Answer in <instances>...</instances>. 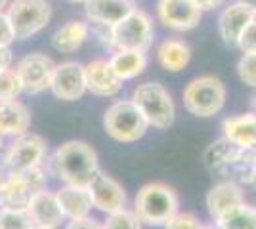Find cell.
<instances>
[{
	"instance_id": "obj_27",
	"label": "cell",
	"mask_w": 256,
	"mask_h": 229,
	"mask_svg": "<svg viewBox=\"0 0 256 229\" xmlns=\"http://www.w3.org/2000/svg\"><path fill=\"white\" fill-rule=\"evenodd\" d=\"M20 94H23V88L16 69H8V71L0 73V101L18 99Z\"/></svg>"
},
{
	"instance_id": "obj_38",
	"label": "cell",
	"mask_w": 256,
	"mask_h": 229,
	"mask_svg": "<svg viewBox=\"0 0 256 229\" xmlns=\"http://www.w3.org/2000/svg\"><path fill=\"white\" fill-rule=\"evenodd\" d=\"M201 229H220V228H218L216 224H208V226H203Z\"/></svg>"
},
{
	"instance_id": "obj_28",
	"label": "cell",
	"mask_w": 256,
	"mask_h": 229,
	"mask_svg": "<svg viewBox=\"0 0 256 229\" xmlns=\"http://www.w3.org/2000/svg\"><path fill=\"white\" fill-rule=\"evenodd\" d=\"M237 75L243 84L256 88V52L241 55V59L237 63Z\"/></svg>"
},
{
	"instance_id": "obj_40",
	"label": "cell",
	"mask_w": 256,
	"mask_h": 229,
	"mask_svg": "<svg viewBox=\"0 0 256 229\" xmlns=\"http://www.w3.org/2000/svg\"><path fill=\"white\" fill-rule=\"evenodd\" d=\"M32 229H56V228H40V226H32Z\"/></svg>"
},
{
	"instance_id": "obj_2",
	"label": "cell",
	"mask_w": 256,
	"mask_h": 229,
	"mask_svg": "<svg viewBox=\"0 0 256 229\" xmlns=\"http://www.w3.org/2000/svg\"><path fill=\"white\" fill-rule=\"evenodd\" d=\"M180 197L166 184L151 182L140 189L134 199V212L142 224L164 226L178 212Z\"/></svg>"
},
{
	"instance_id": "obj_14",
	"label": "cell",
	"mask_w": 256,
	"mask_h": 229,
	"mask_svg": "<svg viewBox=\"0 0 256 229\" xmlns=\"http://www.w3.org/2000/svg\"><path fill=\"white\" fill-rule=\"evenodd\" d=\"M86 88L90 94L100 98H117L122 90V80L118 78L107 59H92L84 65Z\"/></svg>"
},
{
	"instance_id": "obj_22",
	"label": "cell",
	"mask_w": 256,
	"mask_h": 229,
	"mask_svg": "<svg viewBox=\"0 0 256 229\" xmlns=\"http://www.w3.org/2000/svg\"><path fill=\"white\" fill-rule=\"evenodd\" d=\"M107 61L113 69V73L122 82L140 76L150 65L148 52H140V50H115Z\"/></svg>"
},
{
	"instance_id": "obj_33",
	"label": "cell",
	"mask_w": 256,
	"mask_h": 229,
	"mask_svg": "<svg viewBox=\"0 0 256 229\" xmlns=\"http://www.w3.org/2000/svg\"><path fill=\"white\" fill-rule=\"evenodd\" d=\"M12 63H14V54L10 46H0V73L12 69Z\"/></svg>"
},
{
	"instance_id": "obj_4",
	"label": "cell",
	"mask_w": 256,
	"mask_h": 229,
	"mask_svg": "<svg viewBox=\"0 0 256 229\" xmlns=\"http://www.w3.org/2000/svg\"><path fill=\"white\" fill-rule=\"evenodd\" d=\"M107 136L118 143H134L146 136L150 122L132 99H117L104 113Z\"/></svg>"
},
{
	"instance_id": "obj_10",
	"label": "cell",
	"mask_w": 256,
	"mask_h": 229,
	"mask_svg": "<svg viewBox=\"0 0 256 229\" xmlns=\"http://www.w3.org/2000/svg\"><path fill=\"white\" fill-rule=\"evenodd\" d=\"M203 17V11L195 0H159L157 2V19L166 29L176 33L193 31Z\"/></svg>"
},
{
	"instance_id": "obj_9",
	"label": "cell",
	"mask_w": 256,
	"mask_h": 229,
	"mask_svg": "<svg viewBox=\"0 0 256 229\" xmlns=\"http://www.w3.org/2000/svg\"><path fill=\"white\" fill-rule=\"evenodd\" d=\"M54 67L56 63L52 61V57L40 54V52H32V54L22 57L16 65V73L20 76L23 94L36 96V94L50 90Z\"/></svg>"
},
{
	"instance_id": "obj_12",
	"label": "cell",
	"mask_w": 256,
	"mask_h": 229,
	"mask_svg": "<svg viewBox=\"0 0 256 229\" xmlns=\"http://www.w3.org/2000/svg\"><path fill=\"white\" fill-rule=\"evenodd\" d=\"M88 195L92 201V208H96L104 214H111L126 208V191L118 184L113 176H107L106 172H98L92 182L86 186Z\"/></svg>"
},
{
	"instance_id": "obj_34",
	"label": "cell",
	"mask_w": 256,
	"mask_h": 229,
	"mask_svg": "<svg viewBox=\"0 0 256 229\" xmlns=\"http://www.w3.org/2000/svg\"><path fill=\"white\" fill-rule=\"evenodd\" d=\"M195 4L199 6L201 11H212L216 8H222L226 4V0H195Z\"/></svg>"
},
{
	"instance_id": "obj_41",
	"label": "cell",
	"mask_w": 256,
	"mask_h": 229,
	"mask_svg": "<svg viewBox=\"0 0 256 229\" xmlns=\"http://www.w3.org/2000/svg\"><path fill=\"white\" fill-rule=\"evenodd\" d=\"M252 109H254V113H256V96L252 98Z\"/></svg>"
},
{
	"instance_id": "obj_30",
	"label": "cell",
	"mask_w": 256,
	"mask_h": 229,
	"mask_svg": "<svg viewBox=\"0 0 256 229\" xmlns=\"http://www.w3.org/2000/svg\"><path fill=\"white\" fill-rule=\"evenodd\" d=\"M235 46L243 54H252V52H256V17L246 25V29L239 36V40H237Z\"/></svg>"
},
{
	"instance_id": "obj_21",
	"label": "cell",
	"mask_w": 256,
	"mask_h": 229,
	"mask_svg": "<svg viewBox=\"0 0 256 229\" xmlns=\"http://www.w3.org/2000/svg\"><path fill=\"white\" fill-rule=\"evenodd\" d=\"M90 23L84 19H69L52 34V48L60 54H73L90 38Z\"/></svg>"
},
{
	"instance_id": "obj_17",
	"label": "cell",
	"mask_w": 256,
	"mask_h": 229,
	"mask_svg": "<svg viewBox=\"0 0 256 229\" xmlns=\"http://www.w3.org/2000/svg\"><path fill=\"white\" fill-rule=\"evenodd\" d=\"M31 126V111L20 99L0 101V138H18Z\"/></svg>"
},
{
	"instance_id": "obj_35",
	"label": "cell",
	"mask_w": 256,
	"mask_h": 229,
	"mask_svg": "<svg viewBox=\"0 0 256 229\" xmlns=\"http://www.w3.org/2000/svg\"><path fill=\"white\" fill-rule=\"evenodd\" d=\"M239 2H241V4H245L246 8L256 15V0H239Z\"/></svg>"
},
{
	"instance_id": "obj_24",
	"label": "cell",
	"mask_w": 256,
	"mask_h": 229,
	"mask_svg": "<svg viewBox=\"0 0 256 229\" xmlns=\"http://www.w3.org/2000/svg\"><path fill=\"white\" fill-rule=\"evenodd\" d=\"M220 229H256V207L241 203L216 220Z\"/></svg>"
},
{
	"instance_id": "obj_11",
	"label": "cell",
	"mask_w": 256,
	"mask_h": 229,
	"mask_svg": "<svg viewBox=\"0 0 256 229\" xmlns=\"http://www.w3.org/2000/svg\"><path fill=\"white\" fill-rule=\"evenodd\" d=\"M50 92L62 101H76L88 92L84 65L78 61H64L54 67Z\"/></svg>"
},
{
	"instance_id": "obj_23",
	"label": "cell",
	"mask_w": 256,
	"mask_h": 229,
	"mask_svg": "<svg viewBox=\"0 0 256 229\" xmlns=\"http://www.w3.org/2000/svg\"><path fill=\"white\" fill-rule=\"evenodd\" d=\"M56 197H58V203H60L65 220H78L90 216L92 201H90L86 187L64 186L56 191Z\"/></svg>"
},
{
	"instance_id": "obj_19",
	"label": "cell",
	"mask_w": 256,
	"mask_h": 229,
	"mask_svg": "<svg viewBox=\"0 0 256 229\" xmlns=\"http://www.w3.org/2000/svg\"><path fill=\"white\" fill-rule=\"evenodd\" d=\"M157 61L168 73H180L192 61V48L184 38L168 36L157 46Z\"/></svg>"
},
{
	"instance_id": "obj_31",
	"label": "cell",
	"mask_w": 256,
	"mask_h": 229,
	"mask_svg": "<svg viewBox=\"0 0 256 229\" xmlns=\"http://www.w3.org/2000/svg\"><path fill=\"white\" fill-rule=\"evenodd\" d=\"M16 42V34L6 11H0V46H12Z\"/></svg>"
},
{
	"instance_id": "obj_18",
	"label": "cell",
	"mask_w": 256,
	"mask_h": 229,
	"mask_svg": "<svg viewBox=\"0 0 256 229\" xmlns=\"http://www.w3.org/2000/svg\"><path fill=\"white\" fill-rule=\"evenodd\" d=\"M245 203V193L243 187L237 182H220L208 191L206 195V210L210 214V218L216 222L222 214H226L228 210H232L234 207Z\"/></svg>"
},
{
	"instance_id": "obj_29",
	"label": "cell",
	"mask_w": 256,
	"mask_h": 229,
	"mask_svg": "<svg viewBox=\"0 0 256 229\" xmlns=\"http://www.w3.org/2000/svg\"><path fill=\"white\" fill-rule=\"evenodd\" d=\"M203 224L201 220L197 218L195 214H190V212H176L166 224H164V229H201Z\"/></svg>"
},
{
	"instance_id": "obj_26",
	"label": "cell",
	"mask_w": 256,
	"mask_h": 229,
	"mask_svg": "<svg viewBox=\"0 0 256 229\" xmlns=\"http://www.w3.org/2000/svg\"><path fill=\"white\" fill-rule=\"evenodd\" d=\"M102 226L104 229H142V222L134 210L122 208V210L107 214L106 222Z\"/></svg>"
},
{
	"instance_id": "obj_5",
	"label": "cell",
	"mask_w": 256,
	"mask_h": 229,
	"mask_svg": "<svg viewBox=\"0 0 256 229\" xmlns=\"http://www.w3.org/2000/svg\"><path fill=\"white\" fill-rule=\"evenodd\" d=\"M132 101L138 105L144 117L150 122V128L166 130L176 119V105L170 92L159 82H144L132 92Z\"/></svg>"
},
{
	"instance_id": "obj_32",
	"label": "cell",
	"mask_w": 256,
	"mask_h": 229,
	"mask_svg": "<svg viewBox=\"0 0 256 229\" xmlns=\"http://www.w3.org/2000/svg\"><path fill=\"white\" fill-rule=\"evenodd\" d=\"M65 229H104V226H102L98 220L86 216V218L69 220L67 226H65Z\"/></svg>"
},
{
	"instance_id": "obj_3",
	"label": "cell",
	"mask_w": 256,
	"mask_h": 229,
	"mask_svg": "<svg viewBox=\"0 0 256 229\" xmlns=\"http://www.w3.org/2000/svg\"><path fill=\"white\" fill-rule=\"evenodd\" d=\"M228 90L226 84L214 75H201L192 78L184 92V107L190 115L199 117V119H210L224 109Z\"/></svg>"
},
{
	"instance_id": "obj_16",
	"label": "cell",
	"mask_w": 256,
	"mask_h": 229,
	"mask_svg": "<svg viewBox=\"0 0 256 229\" xmlns=\"http://www.w3.org/2000/svg\"><path fill=\"white\" fill-rule=\"evenodd\" d=\"M254 17V13L248 10L245 4H241L239 0L224 6V10L220 11V15H218V34L224 40V44L235 46L239 36L246 29V25Z\"/></svg>"
},
{
	"instance_id": "obj_1",
	"label": "cell",
	"mask_w": 256,
	"mask_h": 229,
	"mask_svg": "<svg viewBox=\"0 0 256 229\" xmlns=\"http://www.w3.org/2000/svg\"><path fill=\"white\" fill-rule=\"evenodd\" d=\"M48 168L65 186L86 187L100 172V159L90 143L69 140L52 153Z\"/></svg>"
},
{
	"instance_id": "obj_7",
	"label": "cell",
	"mask_w": 256,
	"mask_h": 229,
	"mask_svg": "<svg viewBox=\"0 0 256 229\" xmlns=\"http://www.w3.org/2000/svg\"><path fill=\"white\" fill-rule=\"evenodd\" d=\"M6 15L16 40H27L46 29L52 19V4L48 0H10Z\"/></svg>"
},
{
	"instance_id": "obj_15",
	"label": "cell",
	"mask_w": 256,
	"mask_h": 229,
	"mask_svg": "<svg viewBox=\"0 0 256 229\" xmlns=\"http://www.w3.org/2000/svg\"><path fill=\"white\" fill-rule=\"evenodd\" d=\"M136 8L134 0H88L84 2V15L92 25L113 27Z\"/></svg>"
},
{
	"instance_id": "obj_37",
	"label": "cell",
	"mask_w": 256,
	"mask_h": 229,
	"mask_svg": "<svg viewBox=\"0 0 256 229\" xmlns=\"http://www.w3.org/2000/svg\"><path fill=\"white\" fill-rule=\"evenodd\" d=\"M250 163L252 164H256V145L250 149Z\"/></svg>"
},
{
	"instance_id": "obj_25",
	"label": "cell",
	"mask_w": 256,
	"mask_h": 229,
	"mask_svg": "<svg viewBox=\"0 0 256 229\" xmlns=\"http://www.w3.org/2000/svg\"><path fill=\"white\" fill-rule=\"evenodd\" d=\"M0 229H32V222L25 208L0 207Z\"/></svg>"
},
{
	"instance_id": "obj_36",
	"label": "cell",
	"mask_w": 256,
	"mask_h": 229,
	"mask_svg": "<svg viewBox=\"0 0 256 229\" xmlns=\"http://www.w3.org/2000/svg\"><path fill=\"white\" fill-rule=\"evenodd\" d=\"M8 4H10V0H0V11H4L8 8Z\"/></svg>"
},
{
	"instance_id": "obj_20",
	"label": "cell",
	"mask_w": 256,
	"mask_h": 229,
	"mask_svg": "<svg viewBox=\"0 0 256 229\" xmlns=\"http://www.w3.org/2000/svg\"><path fill=\"white\" fill-rule=\"evenodd\" d=\"M222 132L226 140L234 145L243 149H252L256 145V113L228 117L222 122Z\"/></svg>"
},
{
	"instance_id": "obj_13",
	"label": "cell",
	"mask_w": 256,
	"mask_h": 229,
	"mask_svg": "<svg viewBox=\"0 0 256 229\" xmlns=\"http://www.w3.org/2000/svg\"><path fill=\"white\" fill-rule=\"evenodd\" d=\"M25 210L31 218L32 226H40V228H60L64 224V212L60 208V203H58V197L54 191H46V189H38L34 191L27 205H25Z\"/></svg>"
},
{
	"instance_id": "obj_8",
	"label": "cell",
	"mask_w": 256,
	"mask_h": 229,
	"mask_svg": "<svg viewBox=\"0 0 256 229\" xmlns=\"http://www.w3.org/2000/svg\"><path fill=\"white\" fill-rule=\"evenodd\" d=\"M46 157V142L38 134L25 132L14 138L2 157V166L8 172H27L42 166Z\"/></svg>"
},
{
	"instance_id": "obj_6",
	"label": "cell",
	"mask_w": 256,
	"mask_h": 229,
	"mask_svg": "<svg viewBox=\"0 0 256 229\" xmlns=\"http://www.w3.org/2000/svg\"><path fill=\"white\" fill-rule=\"evenodd\" d=\"M111 40L109 46L113 50H140L148 52L153 44L155 36V25L153 17L146 10H132L126 17L115 23L111 29Z\"/></svg>"
},
{
	"instance_id": "obj_39",
	"label": "cell",
	"mask_w": 256,
	"mask_h": 229,
	"mask_svg": "<svg viewBox=\"0 0 256 229\" xmlns=\"http://www.w3.org/2000/svg\"><path fill=\"white\" fill-rule=\"evenodd\" d=\"M69 2H73V4H84L88 0H69Z\"/></svg>"
}]
</instances>
